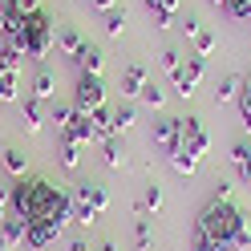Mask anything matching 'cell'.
<instances>
[{"instance_id":"14","label":"cell","mask_w":251,"mask_h":251,"mask_svg":"<svg viewBox=\"0 0 251 251\" xmlns=\"http://www.w3.org/2000/svg\"><path fill=\"white\" fill-rule=\"evenodd\" d=\"M85 45H89V41H85L81 33H77V28H57V49L65 53V57H73V61H77Z\"/></svg>"},{"instance_id":"23","label":"cell","mask_w":251,"mask_h":251,"mask_svg":"<svg viewBox=\"0 0 251 251\" xmlns=\"http://www.w3.org/2000/svg\"><path fill=\"white\" fill-rule=\"evenodd\" d=\"M215 8H223L231 21H251V0H211Z\"/></svg>"},{"instance_id":"36","label":"cell","mask_w":251,"mask_h":251,"mask_svg":"<svg viewBox=\"0 0 251 251\" xmlns=\"http://www.w3.org/2000/svg\"><path fill=\"white\" fill-rule=\"evenodd\" d=\"M231 251H251V227H243L239 235H235V247Z\"/></svg>"},{"instance_id":"27","label":"cell","mask_w":251,"mask_h":251,"mask_svg":"<svg viewBox=\"0 0 251 251\" xmlns=\"http://www.w3.org/2000/svg\"><path fill=\"white\" fill-rule=\"evenodd\" d=\"M105 166H109V170L126 166V146H122V138H105Z\"/></svg>"},{"instance_id":"15","label":"cell","mask_w":251,"mask_h":251,"mask_svg":"<svg viewBox=\"0 0 251 251\" xmlns=\"http://www.w3.org/2000/svg\"><path fill=\"white\" fill-rule=\"evenodd\" d=\"M231 166H235V175H239V182L251 186V146L247 142H235L231 146Z\"/></svg>"},{"instance_id":"37","label":"cell","mask_w":251,"mask_h":251,"mask_svg":"<svg viewBox=\"0 0 251 251\" xmlns=\"http://www.w3.org/2000/svg\"><path fill=\"white\" fill-rule=\"evenodd\" d=\"M4 215H8V186L0 182V219H4Z\"/></svg>"},{"instance_id":"8","label":"cell","mask_w":251,"mask_h":251,"mask_svg":"<svg viewBox=\"0 0 251 251\" xmlns=\"http://www.w3.org/2000/svg\"><path fill=\"white\" fill-rule=\"evenodd\" d=\"M150 85V73H146V65H126L122 69V98L126 101H134V98H142V89Z\"/></svg>"},{"instance_id":"40","label":"cell","mask_w":251,"mask_h":251,"mask_svg":"<svg viewBox=\"0 0 251 251\" xmlns=\"http://www.w3.org/2000/svg\"><path fill=\"white\" fill-rule=\"evenodd\" d=\"M69 251H93V247H89L85 239H73V243H69Z\"/></svg>"},{"instance_id":"28","label":"cell","mask_w":251,"mask_h":251,"mask_svg":"<svg viewBox=\"0 0 251 251\" xmlns=\"http://www.w3.org/2000/svg\"><path fill=\"white\" fill-rule=\"evenodd\" d=\"M101 28H105L109 37H122L126 33V8H109L105 21H101Z\"/></svg>"},{"instance_id":"1","label":"cell","mask_w":251,"mask_h":251,"mask_svg":"<svg viewBox=\"0 0 251 251\" xmlns=\"http://www.w3.org/2000/svg\"><path fill=\"white\" fill-rule=\"evenodd\" d=\"M191 227H199L207 239H215L223 251H231V247H235V235L247 227V215H243V207H239L235 199L211 195L207 202H202V211L195 215V223H191Z\"/></svg>"},{"instance_id":"33","label":"cell","mask_w":251,"mask_h":251,"mask_svg":"<svg viewBox=\"0 0 251 251\" xmlns=\"http://www.w3.org/2000/svg\"><path fill=\"white\" fill-rule=\"evenodd\" d=\"M142 101H146L150 109H162V101H166V93L158 89V81H150V85L142 89Z\"/></svg>"},{"instance_id":"2","label":"cell","mask_w":251,"mask_h":251,"mask_svg":"<svg viewBox=\"0 0 251 251\" xmlns=\"http://www.w3.org/2000/svg\"><path fill=\"white\" fill-rule=\"evenodd\" d=\"M4 41L17 45V49L25 53V61H45V53H49L53 41H57V25H53V17L45 8H33V12L21 17V25L12 28Z\"/></svg>"},{"instance_id":"31","label":"cell","mask_w":251,"mask_h":251,"mask_svg":"<svg viewBox=\"0 0 251 251\" xmlns=\"http://www.w3.org/2000/svg\"><path fill=\"white\" fill-rule=\"evenodd\" d=\"M195 53H199V57H211V53H215V33L199 28V33H195Z\"/></svg>"},{"instance_id":"19","label":"cell","mask_w":251,"mask_h":251,"mask_svg":"<svg viewBox=\"0 0 251 251\" xmlns=\"http://www.w3.org/2000/svg\"><path fill=\"white\" fill-rule=\"evenodd\" d=\"M21 17H25V12L17 8V0H0V41L21 25Z\"/></svg>"},{"instance_id":"12","label":"cell","mask_w":251,"mask_h":251,"mask_svg":"<svg viewBox=\"0 0 251 251\" xmlns=\"http://www.w3.org/2000/svg\"><path fill=\"white\" fill-rule=\"evenodd\" d=\"M150 17H154V28H170L175 25V12H178V0H146Z\"/></svg>"},{"instance_id":"3","label":"cell","mask_w":251,"mask_h":251,"mask_svg":"<svg viewBox=\"0 0 251 251\" xmlns=\"http://www.w3.org/2000/svg\"><path fill=\"white\" fill-rule=\"evenodd\" d=\"M69 199H73V223H81V227H93L109 207L105 186H98V182H77L69 191Z\"/></svg>"},{"instance_id":"42","label":"cell","mask_w":251,"mask_h":251,"mask_svg":"<svg viewBox=\"0 0 251 251\" xmlns=\"http://www.w3.org/2000/svg\"><path fill=\"white\" fill-rule=\"evenodd\" d=\"M0 251H17V247H12V243L4 239V235H0Z\"/></svg>"},{"instance_id":"6","label":"cell","mask_w":251,"mask_h":251,"mask_svg":"<svg viewBox=\"0 0 251 251\" xmlns=\"http://www.w3.org/2000/svg\"><path fill=\"white\" fill-rule=\"evenodd\" d=\"M61 138H69V142H77V146H89V142H98V130H93V122H89V114H81V109H73V118L57 130Z\"/></svg>"},{"instance_id":"13","label":"cell","mask_w":251,"mask_h":251,"mask_svg":"<svg viewBox=\"0 0 251 251\" xmlns=\"http://www.w3.org/2000/svg\"><path fill=\"white\" fill-rule=\"evenodd\" d=\"M21 126H25L28 134H37L41 126H45V109H41L37 98H21Z\"/></svg>"},{"instance_id":"29","label":"cell","mask_w":251,"mask_h":251,"mask_svg":"<svg viewBox=\"0 0 251 251\" xmlns=\"http://www.w3.org/2000/svg\"><path fill=\"white\" fill-rule=\"evenodd\" d=\"M4 170H8V175H17V178H25L28 162H25V154H21L17 146H8V150H4Z\"/></svg>"},{"instance_id":"32","label":"cell","mask_w":251,"mask_h":251,"mask_svg":"<svg viewBox=\"0 0 251 251\" xmlns=\"http://www.w3.org/2000/svg\"><path fill=\"white\" fill-rule=\"evenodd\" d=\"M191 251H223V247H219L215 239H207L199 227H191Z\"/></svg>"},{"instance_id":"18","label":"cell","mask_w":251,"mask_h":251,"mask_svg":"<svg viewBox=\"0 0 251 251\" xmlns=\"http://www.w3.org/2000/svg\"><path fill=\"white\" fill-rule=\"evenodd\" d=\"M53 93H57V77L49 69H41L33 77V89H28V98H37V101H53Z\"/></svg>"},{"instance_id":"41","label":"cell","mask_w":251,"mask_h":251,"mask_svg":"<svg viewBox=\"0 0 251 251\" xmlns=\"http://www.w3.org/2000/svg\"><path fill=\"white\" fill-rule=\"evenodd\" d=\"M93 251H118V247H114V243L105 239V243H98V247H93Z\"/></svg>"},{"instance_id":"35","label":"cell","mask_w":251,"mask_h":251,"mask_svg":"<svg viewBox=\"0 0 251 251\" xmlns=\"http://www.w3.org/2000/svg\"><path fill=\"white\" fill-rule=\"evenodd\" d=\"M178 65H182V53L178 49H162V69L166 73H178Z\"/></svg>"},{"instance_id":"5","label":"cell","mask_w":251,"mask_h":251,"mask_svg":"<svg viewBox=\"0 0 251 251\" xmlns=\"http://www.w3.org/2000/svg\"><path fill=\"white\" fill-rule=\"evenodd\" d=\"M105 105V85L98 73H81L77 77V89H73V109H81V114H89V109Z\"/></svg>"},{"instance_id":"21","label":"cell","mask_w":251,"mask_h":251,"mask_svg":"<svg viewBox=\"0 0 251 251\" xmlns=\"http://www.w3.org/2000/svg\"><path fill=\"white\" fill-rule=\"evenodd\" d=\"M77 65H81V73H98V77H101L105 53L98 49V45H85V49H81V57H77Z\"/></svg>"},{"instance_id":"7","label":"cell","mask_w":251,"mask_h":251,"mask_svg":"<svg viewBox=\"0 0 251 251\" xmlns=\"http://www.w3.org/2000/svg\"><path fill=\"white\" fill-rule=\"evenodd\" d=\"M178 146H186L191 154H199V158L211 150V134L202 130L199 118H182V138H178Z\"/></svg>"},{"instance_id":"22","label":"cell","mask_w":251,"mask_h":251,"mask_svg":"<svg viewBox=\"0 0 251 251\" xmlns=\"http://www.w3.org/2000/svg\"><path fill=\"white\" fill-rule=\"evenodd\" d=\"M134 251H154V227H150V219H134Z\"/></svg>"},{"instance_id":"38","label":"cell","mask_w":251,"mask_h":251,"mask_svg":"<svg viewBox=\"0 0 251 251\" xmlns=\"http://www.w3.org/2000/svg\"><path fill=\"white\" fill-rule=\"evenodd\" d=\"M89 4L98 8V12H109V8H118V0H89Z\"/></svg>"},{"instance_id":"20","label":"cell","mask_w":251,"mask_h":251,"mask_svg":"<svg viewBox=\"0 0 251 251\" xmlns=\"http://www.w3.org/2000/svg\"><path fill=\"white\" fill-rule=\"evenodd\" d=\"M57 162L65 170H77V166H81V146L69 142V138H61V142H57Z\"/></svg>"},{"instance_id":"9","label":"cell","mask_w":251,"mask_h":251,"mask_svg":"<svg viewBox=\"0 0 251 251\" xmlns=\"http://www.w3.org/2000/svg\"><path fill=\"white\" fill-rule=\"evenodd\" d=\"M178 138H182V118H158V126H154V146L170 154L178 146Z\"/></svg>"},{"instance_id":"34","label":"cell","mask_w":251,"mask_h":251,"mask_svg":"<svg viewBox=\"0 0 251 251\" xmlns=\"http://www.w3.org/2000/svg\"><path fill=\"white\" fill-rule=\"evenodd\" d=\"M69 118H73V105H69V101H53V118H49V122H57V130H61Z\"/></svg>"},{"instance_id":"16","label":"cell","mask_w":251,"mask_h":251,"mask_svg":"<svg viewBox=\"0 0 251 251\" xmlns=\"http://www.w3.org/2000/svg\"><path fill=\"white\" fill-rule=\"evenodd\" d=\"M0 235L12 243V247H25V235H28V223L25 219H17V215H4L0 219Z\"/></svg>"},{"instance_id":"26","label":"cell","mask_w":251,"mask_h":251,"mask_svg":"<svg viewBox=\"0 0 251 251\" xmlns=\"http://www.w3.org/2000/svg\"><path fill=\"white\" fill-rule=\"evenodd\" d=\"M17 89H21V85H17V73L0 65V101H21V93H17Z\"/></svg>"},{"instance_id":"39","label":"cell","mask_w":251,"mask_h":251,"mask_svg":"<svg viewBox=\"0 0 251 251\" xmlns=\"http://www.w3.org/2000/svg\"><path fill=\"white\" fill-rule=\"evenodd\" d=\"M17 8L21 12H33V8H41V0H17Z\"/></svg>"},{"instance_id":"10","label":"cell","mask_w":251,"mask_h":251,"mask_svg":"<svg viewBox=\"0 0 251 251\" xmlns=\"http://www.w3.org/2000/svg\"><path fill=\"white\" fill-rule=\"evenodd\" d=\"M158 211H162V186L150 182L146 191H142V199L134 202V215H138V219H150V215H158Z\"/></svg>"},{"instance_id":"11","label":"cell","mask_w":251,"mask_h":251,"mask_svg":"<svg viewBox=\"0 0 251 251\" xmlns=\"http://www.w3.org/2000/svg\"><path fill=\"white\" fill-rule=\"evenodd\" d=\"M166 158H170V166H175V175H182V178H191L195 170H199V162H202L199 154H191L186 146H175V150L166 154Z\"/></svg>"},{"instance_id":"25","label":"cell","mask_w":251,"mask_h":251,"mask_svg":"<svg viewBox=\"0 0 251 251\" xmlns=\"http://www.w3.org/2000/svg\"><path fill=\"white\" fill-rule=\"evenodd\" d=\"M0 65H4V69H12V73H21V65H25V53H21L12 41H0Z\"/></svg>"},{"instance_id":"17","label":"cell","mask_w":251,"mask_h":251,"mask_svg":"<svg viewBox=\"0 0 251 251\" xmlns=\"http://www.w3.org/2000/svg\"><path fill=\"white\" fill-rule=\"evenodd\" d=\"M243 81H247V77H239V73H227L223 81L215 85V101H239V93H243Z\"/></svg>"},{"instance_id":"24","label":"cell","mask_w":251,"mask_h":251,"mask_svg":"<svg viewBox=\"0 0 251 251\" xmlns=\"http://www.w3.org/2000/svg\"><path fill=\"white\" fill-rule=\"evenodd\" d=\"M138 122V114H134V105L130 101H122V105H114V134L122 138L126 130H130V126Z\"/></svg>"},{"instance_id":"30","label":"cell","mask_w":251,"mask_h":251,"mask_svg":"<svg viewBox=\"0 0 251 251\" xmlns=\"http://www.w3.org/2000/svg\"><path fill=\"white\" fill-rule=\"evenodd\" d=\"M239 122H243V130L251 134V77L243 81V93H239Z\"/></svg>"},{"instance_id":"4","label":"cell","mask_w":251,"mask_h":251,"mask_svg":"<svg viewBox=\"0 0 251 251\" xmlns=\"http://www.w3.org/2000/svg\"><path fill=\"white\" fill-rule=\"evenodd\" d=\"M175 77V89H178V98H195V89L202 85V77H207V57H199V53H191L178 65V73H170Z\"/></svg>"}]
</instances>
